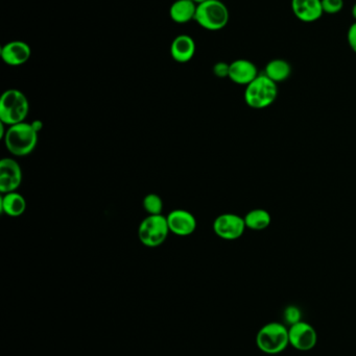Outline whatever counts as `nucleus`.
Wrapping results in <instances>:
<instances>
[{"label":"nucleus","instance_id":"nucleus-1","mask_svg":"<svg viewBox=\"0 0 356 356\" xmlns=\"http://www.w3.org/2000/svg\"><path fill=\"white\" fill-rule=\"evenodd\" d=\"M38 135L32 123L21 122L8 126L3 141L10 153L15 157H27L35 150L38 144Z\"/></svg>","mask_w":356,"mask_h":356},{"label":"nucleus","instance_id":"nucleus-2","mask_svg":"<svg viewBox=\"0 0 356 356\" xmlns=\"http://www.w3.org/2000/svg\"><path fill=\"white\" fill-rule=\"evenodd\" d=\"M29 103L25 93L17 89L3 92L0 98V122L7 126L25 122L29 116Z\"/></svg>","mask_w":356,"mask_h":356},{"label":"nucleus","instance_id":"nucleus-3","mask_svg":"<svg viewBox=\"0 0 356 356\" xmlns=\"http://www.w3.org/2000/svg\"><path fill=\"white\" fill-rule=\"evenodd\" d=\"M256 345L263 353H281L289 345V328L279 322L265 324L256 335Z\"/></svg>","mask_w":356,"mask_h":356},{"label":"nucleus","instance_id":"nucleus-4","mask_svg":"<svg viewBox=\"0 0 356 356\" xmlns=\"http://www.w3.org/2000/svg\"><path fill=\"white\" fill-rule=\"evenodd\" d=\"M277 95V84L265 73L259 74L246 87L245 101L252 109L263 110L273 105Z\"/></svg>","mask_w":356,"mask_h":356},{"label":"nucleus","instance_id":"nucleus-5","mask_svg":"<svg viewBox=\"0 0 356 356\" xmlns=\"http://www.w3.org/2000/svg\"><path fill=\"white\" fill-rule=\"evenodd\" d=\"M230 14L221 0H207L198 5L195 21L207 31H221L227 27Z\"/></svg>","mask_w":356,"mask_h":356},{"label":"nucleus","instance_id":"nucleus-6","mask_svg":"<svg viewBox=\"0 0 356 356\" xmlns=\"http://www.w3.org/2000/svg\"><path fill=\"white\" fill-rule=\"evenodd\" d=\"M169 233L165 216L149 215L138 227V239L145 247L157 248L166 241Z\"/></svg>","mask_w":356,"mask_h":356},{"label":"nucleus","instance_id":"nucleus-7","mask_svg":"<svg viewBox=\"0 0 356 356\" xmlns=\"http://www.w3.org/2000/svg\"><path fill=\"white\" fill-rule=\"evenodd\" d=\"M245 219L235 214H223L215 218L213 231L217 237L226 241H235L245 233Z\"/></svg>","mask_w":356,"mask_h":356},{"label":"nucleus","instance_id":"nucleus-8","mask_svg":"<svg viewBox=\"0 0 356 356\" xmlns=\"http://www.w3.org/2000/svg\"><path fill=\"white\" fill-rule=\"evenodd\" d=\"M289 345L298 351H311L318 343V333L313 326L300 321L289 327Z\"/></svg>","mask_w":356,"mask_h":356},{"label":"nucleus","instance_id":"nucleus-9","mask_svg":"<svg viewBox=\"0 0 356 356\" xmlns=\"http://www.w3.org/2000/svg\"><path fill=\"white\" fill-rule=\"evenodd\" d=\"M22 183V170L11 157L0 161V192L1 194L17 191Z\"/></svg>","mask_w":356,"mask_h":356},{"label":"nucleus","instance_id":"nucleus-10","mask_svg":"<svg viewBox=\"0 0 356 356\" xmlns=\"http://www.w3.org/2000/svg\"><path fill=\"white\" fill-rule=\"evenodd\" d=\"M169 231L179 237H188L197 229V220L191 212L186 209H174L166 217Z\"/></svg>","mask_w":356,"mask_h":356},{"label":"nucleus","instance_id":"nucleus-11","mask_svg":"<svg viewBox=\"0 0 356 356\" xmlns=\"http://www.w3.org/2000/svg\"><path fill=\"white\" fill-rule=\"evenodd\" d=\"M258 75L257 66L249 60H236L230 64L229 79L236 85L247 87Z\"/></svg>","mask_w":356,"mask_h":356},{"label":"nucleus","instance_id":"nucleus-12","mask_svg":"<svg viewBox=\"0 0 356 356\" xmlns=\"http://www.w3.org/2000/svg\"><path fill=\"white\" fill-rule=\"evenodd\" d=\"M31 55V47L23 41L9 42L1 48V58L3 62L12 67L27 63Z\"/></svg>","mask_w":356,"mask_h":356},{"label":"nucleus","instance_id":"nucleus-13","mask_svg":"<svg viewBox=\"0 0 356 356\" xmlns=\"http://www.w3.org/2000/svg\"><path fill=\"white\" fill-rule=\"evenodd\" d=\"M294 15L305 23L318 21L323 16L321 0H292Z\"/></svg>","mask_w":356,"mask_h":356},{"label":"nucleus","instance_id":"nucleus-14","mask_svg":"<svg viewBox=\"0 0 356 356\" xmlns=\"http://www.w3.org/2000/svg\"><path fill=\"white\" fill-rule=\"evenodd\" d=\"M195 53V42L191 36L180 35L171 45V55L178 63H187Z\"/></svg>","mask_w":356,"mask_h":356},{"label":"nucleus","instance_id":"nucleus-15","mask_svg":"<svg viewBox=\"0 0 356 356\" xmlns=\"http://www.w3.org/2000/svg\"><path fill=\"white\" fill-rule=\"evenodd\" d=\"M0 205L3 213L12 218L20 217L27 211V200L16 191L3 194Z\"/></svg>","mask_w":356,"mask_h":356},{"label":"nucleus","instance_id":"nucleus-16","mask_svg":"<svg viewBox=\"0 0 356 356\" xmlns=\"http://www.w3.org/2000/svg\"><path fill=\"white\" fill-rule=\"evenodd\" d=\"M197 7L193 0H177L169 9V16L176 23H187L195 20Z\"/></svg>","mask_w":356,"mask_h":356},{"label":"nucleus","instance_id":"nucleus-17","mask_svg":"<svg viewBox=\"0 0 356 356\" xmlns=\"http://www.w3.org/2000/svg\"><path fill=\"white\" fill-rule=\"evenodd\" d=\"M265 74L276 84L282 83V81H287L291 76V64L285 60H272L265 66Z\"/></svg>","mask_w":356,"mask_h":356},{"label":"nucleus","instance_id":"nucleus-18","mask_svg":"<svg viewBox=\"0 0 356 356\" xmlns=\"http://www.w3.org/2000/svg\"><path fill=\"white\" fill-rule=\"evenodd\" d=\"M244 219H245L247 228L256 231H263L265 228L269 227L272 222V217L269 212L263 209H252Z\"/></svg>","mask_w":356,"mask_h":356},{"label":"nucleus","instance_id":"nucleus-19","mask_svg":"<svg viewBox=\"0 0 356 356\" xmlns=\"http://www.w3.org/2000/svg\"><path fill=\"white\" fill-rule=\"evenodd\" d=\"M142 207L147 212V215H162L163 201L157 194H147L142 200Z\"/></svg>","mask_w":356,"mask_h":356},{"label":"nucleus","instance_id":"nucleus-20","mask_svg":"<svg viewBox=\"0 0 356 356\" xmlns=\"http://www.w3.org/2000/svg\"><path fill=\"white\" fill-rule=\"evenodd\" d=\"M302 314L299 307L296 305H289L287 309H284L283 318L284 322L287 325H294L301 321Z\"/></svg>","mask_w":356,"mask_h":356},{"label":"nucleus","instance_id":"nucleus-21","mask_svg":"<svg viewBox=\"0 0 356 356\" xmlns=\"http://www.w3.org/2000/svg\"><path fill=\"white\" fill-rule=\"evenodd\" d=\"M323 12L330 15L340 13L344 8V0H321Z\"/></svg>","mask_w":356,"mask_h":356},{"label":"nucleus","instance_id":"nucleus-22","mask_svg":"<svg viewBox=\"0 0 356 356\" xmlns=\"http://www.w3.org/2000/svg\"><path fill=\"white\" fill-rule=\"evenodd\" d=\"M229 70L230 64L225 63V62H219L213 67V73L219 79H225V77H229Z\"/></svg>","mask_w":356,"mask_h":356},{"label":"nucleus","instance_id":"nucleus-23","mask_svg":"<svg viewBox=\"0 0 356 356\" xmlns=\"http://www.w3.org/2000/svg\"><path fill=\"white\" fill-rule=\"evenodd\" d=\"M347 41L352 51L356 53V21L352 23L348 29Z\"/></svg>","mask_w":356,"mask_h":356},{"label":"nucleus","instance_id":"nucleus-24","mask_svg":"<svg viewBox=\"0 0 356 356\" xmlns=\"http://www.w3.org/2000/svg\"><path fill=\"white\" fill-rule=\"evenodd\" d=\"M32 125H33L34 129H36V131L37 133H39L40 131H41L42 129H43V123H42L40 120H35V121L32 123Z\"/></svg>","mask_w":356,"mask_h":356},{"label":"nucleus","instance_id":"nucleus-25","mask_svg":"<svg viewBox=\"0 0 356 356\" xmlns=\"http://www.w3.org/2000/svg\"><path fill=\"white\" fill-rule=\"evenodd\" d=\"M351 14H352V17H353L356 21V3H355V5H354L353 7H352Z\"/></svg>","mask_w":356,"mask_h":356},{"label":"nucleus","instance_id":"nucleus-26","mask_svg":"<svg viewBox=\"0 0 356 356\" xmlns=\"http://www.w3.org/2000/svg\"><path fill=\"white\" fill-rule=\"evenodd\" d=\"M193 3H195V5H201V3H205V1H207V0H193Z\"/></svg>","mask_w":356,"mask_h":356}]
</instances>
